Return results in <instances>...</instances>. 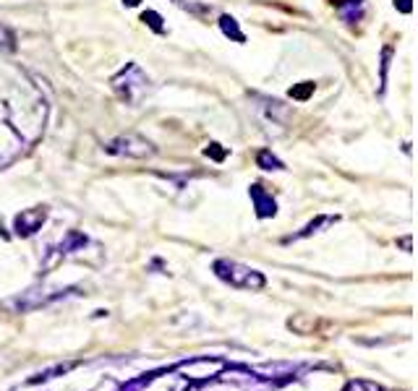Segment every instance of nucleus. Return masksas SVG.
<instances>
[{"mask_svg":"<svg viewBox=\"0 0 418 391\" xmlns=\"http://www.w3.org/2000/svg\"><path fill=\"white\" fill-rule=\"evenodd\" d=\"M110 83H113V91L118 94V99L131 107L139 105V102L149 94V89H152L149 76L141 71L139 63H126V68H121V71L110 78Z\"/></svg>","mask_w":418,"mask_h":391,"instance_id":"obj_1","label":"nucleus"},{"mask_svg":"<svg viewBox=\"0 0 418 391\" xmlns=\"http://www.w3.org/2000/svg\"><path fill=\"white\" fill-rule=\"evenodd\" d=\"M105 151L107 154H118V157H134V159H144V157H152L154 154V146L146 138L141 136H118L113 141L105 143Z\"/></svg>","mask_w":418,"mask_h":391,"instance_id":"obj_2","label":"nucleus"},{"mask_svg":"<svg viewBox=\"0 0 418 391\" xmlns=\"http://www.w3.org/2000/svg\"><path fill=\"white\" fill-rule=\"evenodd\" d=\"M214 269H217V274H220L222 279H228L230 285H238V287H262L264 285L262 274H257L254 269H246V266H241V263L217 261L214 263Z\"/></svg>","mask_w":418,"mask_h":391,"instance_id":"obj_3","label":"nucleus"},{"mask_svg":"<svg viewBox=\"0 0 418 391\" xmlns=\"http://www.w3.org/2000/svg\"><path fill=\"white\" fill-rule=\"evenodd\" d=\"M45 219H47V209L45 206H34V209H26L21 211L19 217H16L14 227H16V233L19 235H34L39 230V227L45 225Z\"/></svg>","mask_w":418,"mask_h":391,"instance_id":"obj_4","label":"nucleus"},{"mask_svg":"<svg viewBox=\"0 0 418 391\" xmlns=\"http://www.w3.org/2000/svg\"><path fill=\"white\" fill-rule=\"evenodd\" d=\"M332 6L337 8V14L342 16V21H361L366 8V0H332Z\"/></svg>","mask_w":418,"mask_h":391,"instance_id":"obj_5","label":"nucleus"},{"mask_svg":"<svg viewBox=\"0 0 418 391\" xmlns=\"http://www.w3.org/2000/svg\"><path fill=\"white\" fill-rule=\"evenodd\" d=\"M251 198H254V203H257V214L259 217H272L274 214V198L269 193H267L262 186H251Z\"/></svg>","mask_w":418,"mask_h":391,"instance_id":"obj_6","label":"nucleus"},{"mask_svg":"<svg viewBox=\"0 0 418 391\" xmlns=\"http://www.w3.org/2000/svg\"><path fill=\"white\" fill-rule=\"evenodd\" d=\"M220 31L225 34V37L233 39V42H241V45L246 42V34L241 31V26H238V19H236V16L222 14L220 16Z\"/></svg>","mask_w":418,"mask_h":391,"instance_id":"obj_7","label":"nucleus"},{"mask_svg":"<svg viewBox=\"0 0 418 391\" xmlns=\"http://www.w3.org/2000/svg\"><path fill=\"white\" fill-rule=\"evenodd\" d=\"M314 89H317V83L314 81H301V83H293L290 86V99H296V102H306V99H312Z\"/></svg>","mask_w":418,"mask_h":391,"instance_id":"obj_8","label":"nucleus"},{"mask_svg":"<svg viewBox=\"0 0 418 391\" xmlns=\"http://www.w3.org/2000/svg\"><path fill=\"white\" fill-rule=\"evenodd\" d=\"M257 165L262 167V170H285V165H282L280 159L274 157L269 149H262L257 154Z\"/></svg>","mask_w":418,"mask_h":391,"instance_id":"obj_9","label":"nucleus"},{"mask_svg":"<svg viewBox=\"0 0 418 391\" xmlns=\"http://www.w3.org/2000/svg\"><path fill=\"white\" fill-rule=\"evenodd\" d=\"M141 21H144L146 26H149V29L154 31V34H165V31H167L165 19H162V16L157 14V11H144V14H141Z\"/></svg>","mask_w":418,"mask_h":391,"instance_id":"obj_10","label":"nucleus"},{"mask_svg":"<svg viewBox=\"0 0 418 391\" xmlns=\"http://www.w3.org/2000/svg\"><path fill=\"white\" fill-rule=\"evenodd\" d=\"M389 61H392V47H384L382 50V76H379V94H384V86H387V71Z\"/></svg>","mask_w":418,"mask_h":391,"instance_id":"obj_11","label":"nucleus"},{"mask_svg":"<svg viewBox=\"0 0 418 391\" xmlns=\"http://www.w3.org/2000/svg\"><path fill=\"white\" fill-rule=\"evenodd\" d=\"M0 50L3 53H14L16 50V34L8 26H0Z\"/></svg>","mask_w":418,"mask_h":391,"instance_id":"obj_12","label":"nucleus"},{"mask_svg":"<svg viewBox=\"0 0 418 391\" xmlns=\"http://www.w3.org/2000/svg\"><path fill=\"white\" fill-rule=\"evenodd\" d=\"M204 157L214 159V162H225V159H228V149H225L222 143L212 141V143H209V146L204 149Z\"/></svg>","mask_w":418,"mask_h":391,"instance_id":"obj_13","label":"nucleus"},{"mask_svg":"<svg viewBox=\"0 0 418 391\" xmlns=\"http://www.w3.org/2000/svg\"><path fill=\"white\" fill-rule=\"evenodd\" d=\"M173 3L183 11H191L194 16H209V11H212L209 6H199V3H189V0H173Z\"/></svg>","mask_w":418,"mask_h":391,"instance_id":"obj_14","label":"nucleus"},{"mask_svg":"<svg viewBox=\"0 0 418 391\" xmlns=\"http://www.w3.org/2000/svg\"><path fill=\"white\" fill-rule=\"evenodd\" d=\"M395 8L400 11V14H411L413 3H411V0H395Z\"/></svg>","mask_w":418,"mask_h":391,"instance_id":"obj_15","label":"nucleus"},{"mask_svg":"<svg viewBox=\"0 0 418 391\" xmlns=\"http://www.w3.org/2000/svg\"><path fill=\"white\" fill-rule=\"evenodd\" d=\"M139 3H141V0H123V6L126 8H136Z\"/></svg>","mask_w":418,"mask_h":391,"instance_id":"obj_16","label":"nucleus"}]
</instances>
